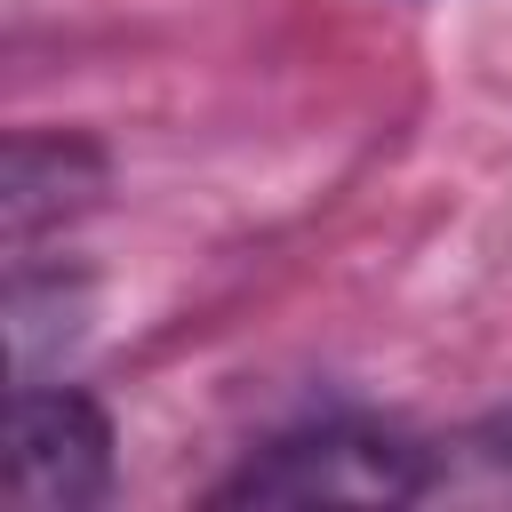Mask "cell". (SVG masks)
<instances>
[{"mask_svg": "<svg viewBox=\"0 0 512 512\" xmlns=\"http://www.w3.org/2000/svg\"><path fill=\"white\" fill-rule=\"evenodd\" d=\"M96 184H104V160H96L80 136H16V144H8V192H0V208H8V248H32L48 224L80 216V208L96 200Z\"/></svg>", "mask_w": 512, "mask_h": 512, "instance_id": "cell-3", "label": "cell"}, {"mask_svg": "<svg viewBox=\"0 0 512 512\" xmlns=\"http://www.w3.org/2000/svg\"><path fill=\"white\" fill-rule=\"evenodd\" d=\"M112 488V424L72 384H24L8 408V512H88Z\"/></svg>", "mask_w": 512, "mask_h": 512, "instance_id": "cell-2", "label": "cell"}, {"mask_svg": "<svg viewBox=\"0 0 512 512\" xmlns=\"http://www.w3.org/2000/svg\"><path fill=\"white\" fill-rule=\"evenodd\" d=\"M472 448H480L496 472H512V408H504L496 424H480V432H472Z\"/></svg>", "mask_w": 512, "mask_h": 512, "instance_id": "cell-4", "label": "cell"}, {"mask_svg": "<svg viewBox=\"0 0 512 512\" xmlns=\"http://www.w3.org/2000/svg\"><path fill=\"white\" fill-rule=\"evenodd\" d=\"M432 488V456L376 424H320L288 432L264 456H248L216 504H416Z\"/></svg>", "mask_w": 512, "mask_h": 512, "instance_id": "cell-1", "label": "cell"}]
</instances>
